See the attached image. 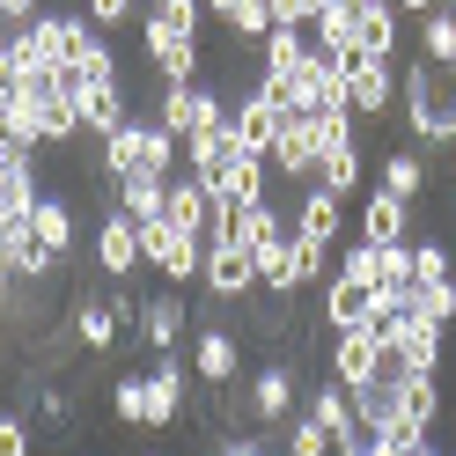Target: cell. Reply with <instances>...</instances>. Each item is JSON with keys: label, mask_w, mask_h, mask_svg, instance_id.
Instances as JSON below:
<instances>
[{"label": "cell", "mask_w": 456, "mask_h": 456, "mask_svg": "<svg viewBox=\"0 0 456 456\" xmlns=\"http://www.w3.org/2000/svg\"><path fill=\"white\" fill-rule=\"evenodd\" d=\"M435 280H456L449 243L442 236H412V288H435Z\"/></svg>", "instance_id": "obj_35"}, {"label": "cell", "mask_w": 456, "mask_h": 456, "mask_svg": "<svg viewBox=\"0 0 456 456\" xmlns=\"http://www.w3.org/2000/svg\"><path fill=\"white\" fill-rule=\"evenodd\" d=\"M376 361H383V338L376 331H368V324H338L331 346H324V376L346 383V390H361L368 376H376Z\"/></svg>", "instance_id": "obj_13"}, {"label": "cell", "mask_w": 456, "mask_h": 456, "mask_svg": "<svg viewBox=\"0 0 456 456\" xmlns=\"http://www.w3.org/2000/svg\"><path fill=\"white\" fill-rule=\"evenodd\" d=\"M0 103H8V89H0Z\"/></svg>", "instance_id": "obj_48"}, {"label": "cell", "mask_w": 456, "mask_h": 456, "mask_svg": "<svg viewBox=\"0 0 456 456\" xmlns=\"http://www.w3.org/2000/svg\"><path fill=\"white\" fill-rule=\"evenodd\" d=\"M243 397H250V427H258V435H280L288 419H302V368H295V354L265 361L258 376L243 383Z\"/></svg>", "instance_id": "obj_5"}, {"label": "cell", "mask_w": 456, "mask_h": 456, "mask_svg": "<svg viewBox=\"0 0 456 456\" xmlns=\"http://www.w3.org/2000/svg\"><path fill=\"white\" fill-rule=\"evenodd\" d=\"M110 419H118V427H155V390H148V376H110Z\"/></svg>", "instance_id": "obj_29"}, {"label": "cell", "mask_w": 456, "mask_h": 456, "mask_svg": "<svg viewBox=\"0 0 456 456\" xmlns=\"http://www.w3.org/2000/svg\"><path fill=\"white\" fill-rule=\"evenodd\" d=\"M383 346L405 361V376H442V324L419 317V309H405V324H397Z\"/></svg>", "instance_id": "obj_15"}, {"label": "cell", "mask_w": 456, "mask_h": 456, "mask_svg": "<svg viewBox=\"0 0 456 456\" xmlns=\"http://www.w3.org/2000/svg\"><path fill=\"white\" fill-rule=\"evenodd\" d=\"M419 60H435V67H456V15H449V8L419 15Z\"/></svg>", "instance_id": "obj_34"}, {"label": "cell", "mask_w": 456, "mask_h": 456, "mask_svg": "<svg viewBox=\"0 0 456 456\" xmlns=\"http://www.w3.org/2000/svg\"><path fill=\"white\" fill-rule=\"evenodd\" d=\"M302 419H309V427H324L331 442H346V435H361V427H354V390H346V383H331V376L302 390Z\"/></svg>", "instance_id": "obj_22"}, {"label": "cell", "mask_w": 456, "mask_h": 456, "mask_svg": "<svg viewBox=\"0 0 456 456\" xmlns=\"http://www.w3.org/2000/svg\"><path fill=\"white\" fill-rule=\"evenodd\" d=\"M207 456H273V442L265 435H214Z\"/></svg>", "instance_id": "obj_42"}, {"label": "cell", "mask_w": 456, "mask_h": 456, "mask_svg": "<svg viewBox=\"0 0 456 456\" xmlns=\"http://www.w3.org/2000/svg\"><path fill=\"white\" fill-rule=\"evenodd\" d=\"M354 236L361 243H405L412 236V207H405V199H390V191H368L361 214H354Z\"/></svg>", "instance_id": "obj_25"}, {"label": "cell", "mask_w": 456, "mask_h": 456, "mask_svg": "<svg viewBox=\"0 0 456 456\" xmlns=\"http://www.w3.org/2000/svg\"><path fill=\"white\" fill-rule=\"evenodd\" d=\"M288 228H295L302 243H317V250H338V228H346V199H331L324 184H302V191H295Z\"/></svg>", "instance_id": "obj_14"}, {"label": "cell", "mask_w": 456, "mask_h": 456, "mask_svg": "<svg viewBox=\"0 0 456 456\" xmlns=\"http://www.w3.org/2000/svg\"><path fill=\"white\" fill-rule=\"evenodd\" d=\"M140 8L155 22H169L177 37H207V8H199V0H140Z\"/></svg>", "instance_id": "obj_37"}, {"label": "cell", "mask_w": 456, "mask_h": 456, "mask_svg": "<svg viewBox=\"0 0 456 456\" xmlns=\"http://www.w3.org/2000/svg\"><path fill=\"white\" fill-rule=\"evenodd\" d=\"M390 8H397V15H412V22H419V15H435V8H442V0H390Z\"/></svg>", "instance_id": "obj_45"}, {"label": "cell", "mask_w": 456, "mask_h": 456, "mask_svg": "<svg viewBox=\"0 0 456 456\" xmlns=\"http://www.w3.org/2000/svg\"><path fill=\"white\" fill-rule=\"evenodd\" d=\"M442 412H449L442 376H405V419H419L427 435H435V427H442Z\"/></svg>", "instance_id": "obj_32"}, {"label": "cell", "mask_w": 456, "mask_h": 456, "mask_svg": "<svg viewBox=\"0 0 456 456\" xmlns=\"http://www.w3.org/2000/svg\"><path fill=\"white\" fill-rule=\"evenodd\" d=\"M30 243H37L60 273L74 265V250H81V207H74L67 191H45L37 207H30Z\"/></svg>", "instance_id": "obj_10"}, {"label": "cell", "mask_w": 456, "mask_h": 456, "mask_svg": "<svg viewBox=\"0 0 456 456\" xmlns=\"http://www.w3.org/2000/svg\"><path fill=\"white\" fill-rule=\"evenodd\" d=\"M37 199H45V184H37V155L0 148V221H30Z\"/></svg>", "instance_id": "obj_21"}, {"label": "cell", "mask_w": 456, "mask_h": 456, "mask_svg": "<svg viewBox=\"0 0 456 456\" xmlns=\"http://www.w3.org/2000/svg\"><path fill=\"white\" fill-rule=\"evenodd\" d=\"M199 295H207V302H250V295H258V258H250V250L243 243H207V265H199Z\"/></svg>", "instance_id": "obj_9"}, {"label": "cell", "mask_w": 456, "mask_h": 456, "mask_svg": "<svg viewBox=\"0 0 456 456\" xmlns=\"http://www.w3.org/2000/svg\"><path fill=\"white\" fill-rule=\"evenodd\" d=\"M67 324H74V338H81V354H126V324L110 317L103 295H81V302L67 309Z\"/></svg>", "instance_id": "obj_23"}, {"label": "cell", "mask_w": 456, "mask_h": 456, "mask_svg": "<svg viewBox=\"0 0 456 456\" xmlns=\"http://www.w3.org/2000/svg\"><path fill=\"white\" fill-rule=\"evenodd\" d=\"M368 295H376V288H368V280H354V273H324L317 280V324L324 331H338V324H361L368 317Z\"/></svg>", "instance_id": "obj_19"}, {"label": "cell", "mask_w": 456, "mask_h": 456, "mask_svg": "<svg viewBox=\"0 0 456 456\" xmlns=\"http://www.w3.org/2000/svg\"><path fill=\"white\" fill-rule=\"evenodd\" d=\"M37 419H45V427H67V419H74V397L45 383V390H37Z\"/></svg>", "instance_id": "obj_43"}, {"label": "cell", "mask_w": 456, "mask_h": 456, "mask_svg": "<svg viewBox=\"0 0 456 456\" xmlns=\"http://www.w3.org/2000/svg\"><path fill=\"white\" fill-rule=\"evenodd\" d=\"M74 103H81V140H110L133 118V89H126V81H89Z\"/></svg>", "instance_id": "obj_18"}, {"label": "cell", "mask_w": 456, "mask_h": 456, "mask_svg": "<svg viewBox=\"0 0 456 456\" xmlns=\"http://www.w3.org/2000/svg\"><path fill=\"white\" fill-rule=\"evenodd\" d=\"M81 15H89L96 30H118V22H133V15H140V0H81Z\"/></svg>", "instance_id": "obj_40"}, {"label": "cell", "mask_w": 456, "mask_h": 456, "mask_svg": "<svg viewBox=\"0 0 456 456\" xmlns=\"http://www.w3.org/2000/svg\"><path fill=\"white\" fill-rule=\"evenodd\" d=\"M280 435H288V456H331V435H324V427H309V419H288Z\"/></svg>", "instance_id": "obj_39"}, {"label": "cell", "mask_w": 456, "mask_h": 456, "mask_svg": "<svg viewBox=\"0 0 456 456\" xmlns=\"http://www.w3.org/2000/svg\"><path fill=\"white\" fill-rule=\"evenodd\" d=\"M449 15H456V0H449Z\"/></svg>", "instance_id": "obj_49"}, {"label": "cell", "mask_w": 456, "mask_h": 456, "mask_svg": "<svg viewBox=\"0 0 456 456\" xmlns=\"http://www.w3.org/2000/svg\"><path fill=\"white\" fill-rule=\"evenodd\" d=\"M442 8H449V0H442Z\"/></svg>", "instance_id": "obj_51"}, {"label": "cell", "mask_w": 456, "mask_h": 456, "mask_svg": "<svg viewBox=\"0 0 456 456\" xmlns=\"http://www.w3.org/2000/svg\"><path fill=\"white\" fill-rule=\"evenodd\" d=\"M397 412H405V383H383V376H368L361 390H354V427L368 442H383L390 427H397Z\"/></svg>", "instance_id": "obj_24"}, {"label": "cell", "mask_w": 456, "mask_h": 456, "mask_svg": "<svg viewBox=\"0 0 456 456\" xmlns=\"http://www.w3.org/2000/svg\"><path fill=\"white\" fill-rule=\"evenodd\" d=\"M302 52H309V30H295V22H273L265 45H258V67L288 74V67H302Z\"/></svg>", "instance_id": "obj_31"}, {"label": "cell", "mask_w": 456, "mask_h": 456, "mask_svg": "<svg viewBox=\"0 0 456 456\" xmlns=\"http://www.w3.org/2000/svg\"><path fill=\"white\" fill-rule=\"evenodd\" d=\"M338 74H346V110H354V126H390V118H397V67H390V60L346 52Z\"/></svg>", "instance_id": "obj_4"}, {"label": "cell", "mask_w": 456, "mask_h": 456, "mask_svg": "<svg viewBox=\"0 0 456 456\" xmlns=\"http://www.w3.org/2000/svg\"><path fill=\"white\" fill-rule=\"evenodd\" d=\"M89 169H96L103 191L118 184V177H162V184H169V177L184 169V148L148 118V110H133V118L110 133V140H96V162H89Z\"/></svg>", "instance_id": "obj_2"}, {"label": "cell", "mask_w": 456, "mask_h": 456, "mask_svg": "<svg viewBox=\"0 0 456 456\" xmlns=\"http://www.w3.org/2000/svg\"><path fill=\"white\" fill-rule=\"evenodd\" d=\"M354 15H361V0H324L317 22H309V45L331 52V60H346L354 52Z\"/></svg>", "instance_id": "obj_28"}, {"label": "cell", "mask_w": 456, "mask_h": 456, "mask_svg": "<svg viewBox=\"0 0 456 456\" xmlns=\"http://www.w3.org/2000/svg\"><path fill=\"white\" fill-rule=\"evenodd\" d=\"M449 184H456V148H449Z\"/></svg>", "instance_id": "obj_47"}, {"label": "cell", "mask_w": 456, "mask_h": 456, "mask_svg": "<svg viewBox=\"0 0 456 456\" xmlns=\"http://www.w3.org/2000/svg\"><path fill=\"white\" fill-rule=\"evenodd\" d=\"M221 110H228V96L214 89V81H184V89H162V81H155L148 118H155L169 140H184V133H199V126H214Z\"/></svg>", "instance_id": "obj_8"}, {"label": "cell", "mask_w": 456, "mask_h": 456, "mask_svg": "<svg viewBox=\"0 0 456 456\" xmlns=\"http://www.w3.org/2000/svg\"><path fill=\"white\" fill-rule=\"evenodd\" d=\"M184 361H191V376L207 383V390L236 383V376H243V331H228V324H191Z\"/></svg>", "instance_id": "obj_12"}, {"label": "cell", "mask_w": 456, "mask_h": 456, "mask_svg": "<svg viewBox=\"0 0 456 456\" xmlns=\"http://www.w3.org/2000/svg\"><path fill=\"white\" fill-rule=\"evenodd\" d=\"M214 199H228V207H258V199H273V169H265V155L228 148V155H221V177H214Z\"/></svg>", "instance_id": "obj_17"}, {"label": "cell", "mask_w": 456, "mask_h": 456, "mask_svg": "<svg viewBox=\"0 0 456 456\" xmlns=\"http://www.w3.org/2000/svg\"><path fill=\"white\" fill-rule=\"evenodd\" d=\"M140 60H148V74L162 81V89L207 81V45H199V37H177V30H169V22H155L148 8H140Z\"/></svg>", "instance_id": "obj_3"}, {"label": "cell", "mask_w": 456, "mask_h": 456, "mask_svg": "<svg viewBox=\"0 0 456 456\" xmlns=\"http://www.w3.org/2000/svg\"><path fill=\"white\" fill-rule=\"evenodd\" d=\"M273 133H280V110H273L258 89H236V96H228V140H236L243 155H265Z\"/></svg>", "instance_id": "obj_16"}, {"label": "cell", "mask_w": 456, "mask_h": 456, "mask_svg": "<svg viewBox=\"0 0 456 456\" xmlns=\"http://www.w3.org/2000/svg\"><path fill=\"white\" fill-rule=\"evenodd\" d=\"M140 346L148 354H184L191 346V302L184 288H155L140 302Z\"/></svg>", "instance_id": "obj_11"}, {"label": "cell", "mask_w": 456, "mask_h": 456, "mask_svg": "<svg viewBox=\"0 0 456 456\" xmlns=\"http://www.w3.org/2000/svg\"><path fill=\"white\" fill-rule=\"evenodd\" d=\"M89 250H96V265H103L110 288H133V280L148 273V258H140V221L118 214V207H96V221H89Z\"/></svg>", "instance_id": "obj_6"}, {"label": "cell", "mask_w": 456, "mask_h": 456, "mask_svg": "<svg viewBox=\"0 0 456 456\" xmlns=\"http://www.w3.org/2000/svg\"><path fill=\"white\" fill-rule=\"evenodd\" d=\"M140 258H148V273L162 280V288H199L207 243L184 236V228H169V221H148V228H140Z\"/></svg>", "instance_id": "obj_7"}, {"label": "cell", "mask_w": 456, "mask_h": 456, "mask_svg": "<svg viewBox=\"0 0 456 456\" xmlns=\"http://www.w3.org/2000/svg\"><path fill=\"white\" fill-rule=\"evenodd\" d=\"M110 207H118V214H133L140 228H148V221H162V177H118V184H110Z\"/></svg>", "instance_id": "obj_30"}, {"label": "cell", "mask_w": 456, "mask_h": 456, "mask_svg": "<svg viewBox=\"0 0 456 456\" xmlns=\"http://www.w3.org/2000/svg\"><path fill=\"white\" fill-rule=\"evenodd\" d=\"M207 214H214V191L191 177V169H177V177L162 184V221L169 228H184V236H199L207 243Z\"/></svg>", "instance_id": "obj_20"}, {"label": "cell", "mask_w": 456, "mask_h": 456, "mask_svg": "<svg viewBox=\"0 0 456 456\" xmlns=\"http://www.w3.org/2000/svg\"><path fill=\"white\" fill-rule=\"evenodd\" d=\"M405 288H412V236L376 243V295H405Z\"/></svg>", "instance_id": "obj_33"}, {"label": "cell", "mask_w": 456, "mask_h": 456, "mask_svg": "<svg viewBox=\"0 0 456 456\" xmlns=\"http://www.w3.org/2000/svg\"><path fill=\"white\" fill-rule=\"evenodd\" d=\"M140 456H155V449H140Z\"/></svg>", "instance_id": "obj_50"}, {"label": "cell", "mask_w": 456, "mask_h": 456, "mask_svg": "<svg viewBox=\"0 0 456 456\" xmlns=\"http://www.w3.org/2000/svg\"><path fill=\"white\" fill-rule=\"evenodd\" d=\"M361 177H368V155H361V148H346V155H331V162L317 169V184H324L331 199H354V191H361Z\"/></svg>", "instance_id": "obj_36"}, {"label": "cell", "mask_w": 456, "mask_h": 456, "mask_svg": "<svg viewBox=\"0 0 456 456\" xmlns=\"http://www.w3.org/2000/svg\"><path fill=\"white\" fill-rule=\"evenodd\" d=\"M0 456H30V419L22 412H0Z\"/></svg>", "instance_id": "obj_41"}, {"label": "cell", "mask_w": 456, "mask_h": 456, "mask_svg": "<svg viewBox=\"0 0 456 456\" xmlns=\"http://www.w3.org/2000/svg\"><path fill=\"white\" fill-rule=\"evenodd\" d=\"M37 15H45V0H0V30H22Z\"/></svg>", "instance_id": "obj_44"}, {"label": "cell", "mask_w": 456, "mask_h": 456, "mask_svg": "<svg viewBox=\"0 0 456 456\" xmlns=\"http://www.w3.org/2000/svg\"><path fill=\"white\" fill-rule=\"evenodd\" d=\"M427 162L419 148H383V162H376V191H390V199H405V207H419V191H427Z\"/></svg>", "instance_id": "obj_26"}, {"label": "cell", "mask_w": 456, "mask_h": 456, "mask_svg": "<svg viewBox=\"0 0 456 456\" xmlns=\"http://www.w3.org/2000/svg\"><path fill=\"white\" fill-rule=\"evenodd\" d=\"M354 52L405 67V60H397V8H390V0H361V15H354Z\"/></svg>", "instance_id": "obj_27"}, {"label": "cell", "mask_w": 456, "mask_h": 456, "mask_svg": "<svg viewBox=\"0 0 456 456\" xmlns=\"http://www.w3.org/2000/svg\"><path fill=\"white\" fill-rule=\"evenodd\" d=\"M397 103H405V133H412L419 155L456 148V67L405 60L397 67Z\"/></svg>", "instance_id": "obj_1"}, {"label": "cell", "mask_w": 456, "mask_h": 456, "mask_svg": "<svg viewBox=\"0 0 456 456\" xmlns=\"http://www.w3.org/2000/svg\"><path fill=\"white\" fill-rule=\"evenodd\" d=\"M412 456H442V449H435V442H427V449H412Z\"/></svg>", "instance_id": "obj_46"}, {"label": "cell", "mask_w": 456, "mask_h": 456, "mask_svg": "<svg viewBox=\"0 0 456 456\" xmlns=\"http://www.w3.org/2000/svg\"><path fill=\"white\" fill-rule=\"evenodd\" d=\"M412 309L419 317H435L442 331L456 324V280H435V288H412Z\"/></svg>", "instance_id": "obj_38"}]
</instances>
